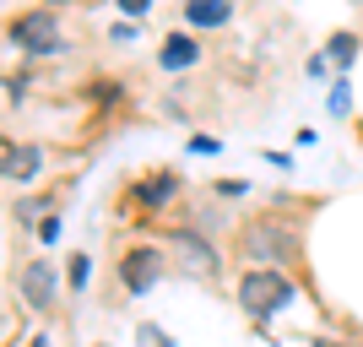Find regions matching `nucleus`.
Instances as JSON below:
<instances>
[{"instance_id":"obj_9","label":"nucleus","mask_w":363,"mask_h":347,"mask_svg":"<svg viewBox=\"0 0 363 347\" xmlns=\"http://www.w3.org/2000/svg\"><path fill=\"white\" fill-rule=\"evenodd\" d=\"M196 60H201V44H190L184 33H174V38L163 44V55H157L163 71H184V65H196Z\"/></svg>"},{"instance_id":"obj_8","label":"nucleus","mask_w":363,"mask_h":347,"mask_svg":"<svg viewBox=\"0 0 363 347\" xmlns=\"http://www.w3.org/2000/svg\"><path fill=\"white\" fill-rule=\"evenodd\" d=\"M233 16V0H184V22L190 28H223Z\"/></svg>"},{"instance_id":"obj_15","label":"nucleus","mask_w":363,"mask_h":347,"mask_svg":"<svg viewBox=\"0 0 363 347\" xmlns=\"http://www.w3.org/2000/svg\"><path fill=\"white\" fill-rule=\"evenodd\" d=\"M49 6H65V0H49Z\"/></svg>"},{"instance_id":"obj_5","label":"nucleus","mask_w":363,"mask_h":347,"mask_svg":"<svg viewBox=\"0 0 363 347\" xmlns=\"http://www.w3.org/2000/svg\"><path fill=\"white\" fill-rule=\"evenodd\" d=\"M157 250H130V255L120 260V282L130 287V293H147L152 282H157V277H163V266H157Z\"/></svg>"},{"instance_id":"obj_14","label":"nucleus","mask_w":363,"mask_h":347,"mask_svg":"<svg viewBox=\"0 0 363 347\" xmlns=\"http://www.w3.org/2000/svg\"><path fill=\"white\" fill-rule=\"evenodd\" d=\"M320 347H347V342H320Z\"/></svg>"},{"instance_id":"obj_10","label":"nucleus","mask_w":363,"mask_h":347,"mask_svg":"<svg viewBox=\"0 0 363 347\" xmlns=\"http://www.w3.org/2000/svg\"><path fill=\"white\" fill-rule=\"evenodd\" d=\"M174 190H179V180H174V174H157V180H147V184H141V201L163 206V201H174Z\"/></svg>"},{"instance_id":"obj_2","label":"nucleus","mask_w":363,"mask_h":347,"mask_svg":"<svg viewBox=\"0 0 363 347\" xmlns=\"http://www.w3.org/2000/svg\"><path fill=\"white\" fill-rule=\"evenodd\" d=\"M239 250L250 260H260V266H266V260H282V266H288V260H298V228H282V217H255V223L239 233Z\"/></svg>"},{"instance_id":"obj_6","label":"nucleus","mask_w":363,"mask_h":347,"mask_svg":"<svg viewBox=\"0 0 363 347\" xmlns=\"http://www.w3.org/2000/svg\"><path fill=\"white\" fill-rule=\"evenodd\" d=\"M174 244L184 250V266H190V272H201V277H217V272H223V260H217V250L206 239H196V233H174Z\"/></svg>"},{"instance_id":"obj_7","label":"nucleus","mask_w":363,"mask_h":347,"mask_svg":"<svg viewBox=\"0 0 363 347\" xmlns=\"http://www.w3.org/2000/svg\"><path fill=\"white\" fill-rule=\"evenodd\" d=\"M6 180H11V184H33V180H38V147H16V141H6Z\"/></svg>"},{"instance_id":"obj_4","label":"nucleus","mask_w":363,"mask_h":347,"mask_svg":"<svg viewBox=\"0 0 363 347\" xmlns=\"http://www.w3.org/2000/svg\"><path fill=\"white\" fill-rule=\"evenodd\" d=\"M22 304L28 309H49L55 304V260H28L22 266Z\"/></svg>"},{"instance_id":"obj_13","label":"nucleus","mask_w":363,"mask_h":347,"mask_svg":"<svg viewBox=\"0 0 363 347\" xmlns=\"http://www.w3.org/2000/svg\"><path fill=\"white\" fill-rule=\"evenodd\" d=\"M147 6H152V0H120V11H130V16H141Z\"/></svg>"},{"instance_id":"obj_3","label":"nucleus","mask_w":363,"mask_h":347,"mask_svg":"<svg viewBox=\"0 0 363 347\" xmlns=\"http://www.w3.org/2000/svg\"><path fill=\"white\" fill-rule=\"evenodd\" d=\"M11 38L28 49V55H55V49H65V44H60V22H55L49 11L16 16V22H11Z\"/></svg>"},{"instance_id":"obj_12","label":"nucleus","mask_w":363,"mask_h":347,"mask_svg":"<svg viewBox=\"0 0 363 347\" xmlns=\"http://www.w3.org/2000/svg\"><path fill=\"white\" fill-rule=\"evenodd\" d=\"M71 282H76V287L87 282V255H76V260H71Z\"/></svg>"},{"instance_id":"obj_1","label":"nucleus","mask_w":363,"mask_h":347,"mask_svg":"<svg viewBox=\"0 0 363 347\" xmlns=\"http://www.w3.org/2000/svg\"><path fill=\"white\" fill-rule=\"evenodd\" d=\"M293 299H298V287H293V277H282V266H250V272L239 277V309L250 320L277 315V309H288Z\"/></svg>"},{"instance_id":"obj_11","label":"nucleus","mask_w":363,"mask_h":347,"mask_svg":"<svg viewBox=\"0 0 363 347\" xmlns=\"http://www.w3.org/2000/svg\"><path fill=\"white\" fill-rule=\"evenodd\" d=\"M331 55H336V60H342V65L352 60V33H342V38H331Z\"/></svg>"}]
</instances>
